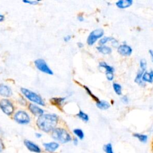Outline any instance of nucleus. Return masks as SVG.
Masks as SVG:
<instances>
[{
	"mask_svg": "<svg viewBox=\"0 0 153 153\" xmlns=\"http://www.w3.org/2000/svg\"><path fill=\"white\" fill-rule=\"evenodd\" d=\"M28 108L31 113L35 116L39 117L44 114V110L35 104L30 103Z\"/></svg>",
	"mask_w": 153,
	"mask_h": 153,
	"instance_id": "f8f14e48",
	"label": "nucleus"
},
{
	"mask_svg": "<svg viewBox=\"0 0 153 153\" xmlns=\"http://www.w3.org/2000/svg\"><path fill=\"white\" fill-rule=\"evenodd\" d=\"M20 90L22 94L30 101L36 104H38L39 105L44 106L45 105L44 101L43 100L42 97L36 93L25 88H21Z\"/></svg>",
	"mask_w": 153,
	"mask_h": 153,
	"instance_id": "7ed1b4c3",
	"label": "nucleus"
},
{
	"mask_svg": "<svg viewBox=\"0 0 153 153\" xmlns=\"http://www.w3.org/2000/svg\"><path fill=\"white\" fill-rule=\"evenodd\" d=\"M14 121L20 124H27L30 122V118L29 114L22 110L18 111L14 115Z\"/></svg>",
	"mask_w": 153,
	"mask_h": 153,
	"instance_id": "39448f33",
	"label": "nucleus"
},
{
	"mask_svg": "<svg viewBox=\"0 0 153 153\" xmlns=\"http://www.w3.org/2000/svg\"><path fill=\"white\" fill-rule=\"evenodd\" d=\"M0 108L7 115H11L14 111L13 103L7 99H3L0 100Z\"/></svg>",
	"mask_w": 153,
	"mask_h": 153,
	"instance_id": "0eeeda50",
	"label": "nucleus"
},
{
	"mask_svg": "<svg viewBox=\"0 0 153 153\" xmlns=\"http://www.w3.org/2000/svg\"><path fill=\"white\" fill-rule=\"evenodd\" d=\"M121 101L124 104H127L129 102V99H128V97L125 95V96H123L121 97Z\"/></svg>",
	"mask_w": 153,
	"mask_h": 153,
	"instance_id": "c756f323",
	"label": "nucleus"
},
{
	"mask_svg": "<svg viewBox=\"0 0 153 153\" xmlns=\"http://www.w3.org/2000/svg\"><path fill=\"white\" fill-rule=\"evenodd\" d=\"M142 79L145 83V82L152 83L153 82V70H150L149 71H146L142 75Z\"/></svg>",
	"mask_w": 153,
	"mask_h": 153,
	"instance_id": "2eb2a0df",
	"label": "nucleus"
},
{
	"mask_svg": "<svg viewBox=\"0 0 153 153\" xmlns=\"http://www.w3.org/2000/svg\"><path fill=\"white\" fill-rule=\"evenodd\" d=\"M111 37L109 36H103L102 38H100L99 41V45H104L106 43H107L108 41H110Z\"/></svg>",
	"mask_w": 153,
	"mask_h": 153,
	"instance_id": "a878e982",
	"label": "nucleus"
},
{
	"mask_svg": "<svg viewBox=\"0 0 153 153\" xmlns=\"http://www.w3.org/2000/svg\"><path fill=\"white\" fill-rule=\"evenodd\" d=\"M110 42H111V45H112V47H117L118 48V47L120 45L118 41L114 38L113 37H111L110 38Z\"/></svg>",
	"mask_w": 153,
	"mask_h": 153,
	"instance_id": "bb28decb",
	"label": "nucleus"
},
{
	"mask_svg": "<svg viewBox=\"0 0 153 153\" xmlns=\"http://www.w3.org/2000/svg\"><path fill=\"white\" fill-rule=\"evenodd\" d=\"M65 99V97H53L51 99V102L56 106H60Z\"/></svg>",
	"mask_w": 153,
	"mask_h": 153,
	"instance_id": "4be33fe9",
	"label": "nucleus"
},
{
	"mask_svg": "<svg viewBox=\"0 0 153 153\" xmlns=\"http://www.w3.org/2000/svg\"><path fill=\"white\" fill-rule=\"evenodd\" d=\"M72 142L73 144H74L75 146H77L78 144V142H79V139H78L77 137H73Z\"/></svg>",
	"mask_w": 153,
	"mask_h": 153,
	"instance_id": "2f4dec72",
	"label": "nucleus"
},
{
	"mask_svg": "<svg viewBox=\"0 0 153 153\" xmlns=\"http://www.w3.org/2000/svg\"><path fill=\"white\" fill-rule=\"evenodd\" d=\"M77 45H78V47L79 48H82L83 46H84V44L82 42H78Z\"/></svg>",
	"mask_w": 153,
	"mask_h": 153,
	"instance_id": "e433bc0d",
	"label": "nucleus"
},
{
	"mask_svg": "<svg viewBox=\"0 0 153 153\" xmlns=\"http://www.w3.org/2000/svg\"><path fill=\"white\" fill-rule=\"evenodd\" d=\"M103 150L105 153H114L113 146L111 143H108L103 145Z\"/></svg>",
	"mask_w": 153,
	"mask_h": 153,
	"instance_id": "b1692460",
	"label": "nucleus"
},
{
	"mask_svg": "<svg viewBox=\"0 0 153 153\" xmlns=\"http://www.w3.org/2000/svg\"><path fill=\"white\" fill-rule=\"evenodd\" d=\"M149 54L150 55L151 61L153 62V50H149Z\"/></svg>",
	"mask_w": 153,
	"mask_h": 153,
	"instance_id": "72a5a7b5",
	"label": "nucleus"
},
{
	"mask_svg": "<svg viewBox=\"0 0 153 153\" xmlns=\"http://www.w3.org/2000/svg\"><path fill=\"white\" fill-rule=\"evenodd\" d=\"M23 144L25 146V147L27 149V150L31 152H33V153L42 152L41 148L38 144H36V143L30 140L25 139L23 141Z\"/></svg>",
	"mask_w": 153,
	"mask_h": 153,
	"instance_id": "1a4fd4ad",
	"label": "nucleus"
},
{
	"mask_svg": "<svg viewBox=\"0 0 153 153\" xmlns=\"http://www.w3.org/2000/svg\"><path fill=\"white\" fill-rule=\"evenodd\" d=\"M96 106L102 110H106L111 106L110 103L104 100H99L96 102Z\"/></svg>",
	"mask_w": 153,
	"mask_h": 153,
	"instance_id": "f3484780",
	"label": "nucleus"
},
{
	"mask_svg": "<svg viewBox=\"0 0 153 153\" xmlns=\"http://www.w3.org/2000/svg\"><path fill=\"white\" fill-rule=\"evenodd\" d=\"M145 72L139 69L136 74V76L134 78V82L136 83H137L138 85L142 86V87H143L145 85V83L142 81V75Z\"/></svg>",
	"mask_w": 153,
	"mask_h": 153,
	"instance_id": "a211bd4d",
	"label": "nucleus"
},
{
	"mask_svg": "<svg viewBox=\"0 0 153 153\" xmlns=\"http://www.w3.org/2000/svg\"><path fill=\"white\" fill-rule=\"evenodd\" d=\"M84 88L85 89V90H86V91H87V93L90 96H91L92 97V98H93V99H94L95 100H96V102H97V101H98L99 99L96 96H94L92 93H91V90L87 87H86V86H84Z\"/></svg>",
	"mask_w": 153,
	"mask_h": 153,
	"instance_id": "cd10ccee",
	"label": "nucleus"
},
{
	"mask_svg": "<svg viewBox=\"0 0 153 153\" xmlns=\"http://www.w3.org/2000/svg\"><path fill=\"white\" fill-rule=\"evenodd\" d=\"M51 136L54 141L62 144L72 142L73 139L69 132L62 127L55 128L51 132Z\"/></svg>",
	"mask_w": 153,
	"mask_h": 153,
	"instance_id": "f03ea898",
	"label": "nucleus"
},
{
	"mask_svg": "<svg viewBox=\"0 0 153 153\" xmlns=\"http://www.w3.org/2000/svg\"><path fill=\"white\" fill-rule=\"evenodd\" d=\"M104 35V30L102 29H96L90 32L87 39V43L89 45H93L99 39L102 38Z\"/></svg>",
	"mask_w": 153,
	"mask_h": 153,
	"instance_id": "20e7f679",
	"label": "nucleus"
},
{
	"mask_svg": "<svg viewBox=\"0 0 153 153\" xmlns=\"http://www.w3.org/2000/svg\"><path fill=\"white\" fill-rule=\"evenodd\" d=\"M34 64L36 68L42 72L48 74V75L53 74V71L49 68L46 62L44 59H36L35 60Z\"/></svg>",
	"mask_w": 153,
	"mask_h": 153,
	"instance_id": "423d86ee",
	"label": "nucleus"
},
{
	"mask_svg": "<svg viewBox=\"0 0 153 153\" xmlns=\"http://www.w3.org/2000/svg\"><path fill=\"white\" fill-rule=\"evenodd\" d=\"M139 66L140 69L145 72L147 68V62L145 59H141L139 61Z\"/></svg>",
	"mask_w": 153,
	"mask_h": 153,
	"instance_id": "393cba45",
	"label": "nucleus"
},
{
	"mask_svg": "<svg viewBox=\"0 0 153 153\" xmlns=\"http://www.w3.org/2000/svg\"><path fill=\"white\" fill-rule=\"evenodd\" d=\"M73 133L75 134V137L79 140H82L84 138V133L81 128H75L73 130Z\"/></svg>",
	"mask_w": 153,
	"mask_h": 153,
	"instance_id": "aec40b11",
	"label": "nucleus"
},
{
	"mask_svg": "<svg viewBox=\"0 0 153 153\" xmlns=\"http://www.w3.org/2000/svg\"><path fill=\"white\" fill-rule=\"evenodd\" d=\"M77 19H78V20L79 21H80V22H82V21H84V20L83 16H81V15L78 16H77Z\"/></svg>",
	"mask_w": 153,
	"mask_h": 153,
	"instance_id": "f704fd0d",
	"label": "nucleus"
},
{
	"mask_svg": "<svg viewBox=\"0 0 153 153\" xmlns=\"http://www.w3.org/2000/svg\"><path fill=\"white\" fill-rule=\"evenodd\" d=\"M23 2L25 4H28L30 5H36L39 2L38 0H23Z\"/></svg>",
	"mask_w": 153,
	"mask_h": 153,
	"instance_id": "c85d7f7f",
	"label": "nucleus"
},
{
	"mask_svg": "<svg viewBox=\"0 0 153 153\" xmlns=\"http://www.w3.org/2000/svg\"><path fill=\"white\" fill-rule=\"evenodd\" d=\"M5 145L1 138H0V153L2 152L5 149Z\"/></svg>",
	"mask_w": 153,
	"mask_h": 153,
	"instance_id": "7c9ffc66",
	"label": "nucleus"
},
{
	"mask_svg": "<svg viewBox=\"0 0 153 153\" xmlns=\"http://www.w3.org/2000/svg\"><path fill=\"white\" fill-rule=\"evenodd\" d=\"M133 136L135 138H136L140 142L145 143L147 142L148 139V135L145 134H142V133H134L133 134Z\"/></svg>",
	"mask_w": 153,
	"mask_h": 153,
	"instance_id": "6ab92c4d",
	"label": "nucleus"
},
{
	"mask_svg": "<svg viewBox=\"0 0 153 153\" xmlns=\"http://www.w3.org/2000/svg\"><path fill=\"white\" fill-rule=\"evenodd\" d=\"M117 51L123 56H130L133 52V49L130 45L126 44H123L118 47Z\"/></svg>",
	"mask_w": 153,
	"mask_h": 153,
	"instance_id": "9b49d317",
	"label": "nucleus"
},
{
	"mask_svg": "<svg viewBox=\"0 0 153 153\" xmlns=\"http://www.w3.org/2000/svg\"><path fill=\"white\" fill-rule=\"evenodd\" d=\"M4 20V16L0 14V22H2Z\"/></svg>",
	"mask_w": 153,
	"mask_h": 153,
	"instance_id": "4c0bfd02",
	"label": "nucleus"
},
{
	"mask_svg": "<svg viewBox=\"0 0 153 153\" xmlns=\"http://www.w3.org/2000/svg\"><path fill=\"white\" fill-rule=\"evenodd\" d=\"M112 87H113L114 91L117 95L121 96L122 94V87L121 84L117 82H113Z\"/></svg>",
	"mask_w": 153,
	"mask_h": 153,
	"instance_id": "412c9836",
	"label": "nucleus"
},
{
	"mask_svg": "<svg viewBox=\"0 0 153 153\" xmlns=\"http://www.w3.org/2000/svg\"><path fill=\"white\" fill-rule=\"evenodd\" d=\"M0 95L1 96L8 97L12 95V90L10 87L3 84H0Z\"/></svg>",
	"mask_w": 153,
	"mask_h": 153,
	"instance_id": "ddd939ff",
	"label": "nucleus"
},
{
	"mask_svg": "<svg viewBox=\"0 0 153 153\" xmlns=\"http://www.w3.org/2000/svg\"><path fill=\"white\" fill-rule=\"evenodd\" d=\"M96 49L97 50V51L103 54H105V55H107V54H110L112 51V48L109 47V46H107L106 45H99L96 47Z\"/></svg>",
	"mask_w": 153,
	"mask_h": 153,
	"instance_id": "dca6fc26",
	"label": "nucleus"
},
{
	"mask_svg": "<svg viewBox=\"0 0 153 153\" xmlns=\"http://www.w3.org/2000/svg\"><path fill=\"white\" fill-rule=\"evenodd\" d=\"M133 0H118L115 2V5L120 9H124L133 4Z\"/></svg>",
	"mask_w": 153,
	"mask_h": 153,
	"instance_id": "4468645a",
	"label": "nucleus"
},
{
	"mask_svg": "<svg viewBox=\"0 0 153 153\" xmlns=\"http://www.w3.org/2000/svg\"><path fill=\"white\" fill-rule=\"evenodd\" d=\"M99 66L101 68L105 69V75L107 79L109 81H111L114 78V73L115 72V69L113 66L108 65L105 62H100L99 64Z\"/></svg>",
	"mask_w": 153,
	"mask_h": 153,
	"instance_id": "6e6552de",
	"label": "nucleus"
},
{
	"mask_svg": "<svg viewBox=\"0 0 153 153\" xmlns=\"http://www.w3.org/2000/svg\"><path fill=\"white\" fill-rule=\"evenodd\" d=\"M76 116L79 118H80L82 121H83L84 122H88V120H89L88 115L86 113H85L83 111H82L81 110H80L78 112V113L76 114Z\"/></svg>",
	"mask_w": 153,
	"mask_h": 153,
	"instance_id": "5701e85b",
	"label": "nucleus"
},
{
	"mask_svg": "<svg viewBox=\"0 0 153 153\" xmlns=\"http://www.w3.org/2000/svg\"><path fill=\"white\" fill-rule=\"evenodd\" d=\"M71 35H66V36L64 37V41L65 42H68V41H69L71 39Z\"/></svg>",
	"mask_w": 153,
	"mask_h": 153,
	"instance_id": "473e14b6",
	"label": "nucleus"
},
{
	"mask_svg": "<svg viewBox=\"0 0 153 153\" xmlns=\"http://www.w3.org/2000/svg\"><path fill=\"white\" fill-rule=\"evenodd\" d=\"M42 134L41 133H38V132H37V133H35V137H36V138H38V139L41 138V137H42Z\"/></svg>",
	"mask_w": 153,
	"mask_h": 153,
	"instance_id": "c9c22d12",
	"label": "nucleus"
},
{
	"mask_svg": "<svg viewBox=\"0 0 153 153\" xmlns=\"http://www.w3.org/2000/svg\"><path fill=\"white\" fill-rule=\"evenodd\" d=\"M59 117L55 114H45L39 117L36 120V126L42 131L51 133L58 124Z\"/></svg>",
	"mask_w": 153,
	"mask_h": 153,
	"instance_id": "f257e3e1",
	"label": "nucleus"
},
{
	"mask_svg": "<svg viewBox=\"0 0 153 153\" xmlns=\"http://www.w3.org/2000/svg\"><path fill=\"white\" fill-rule=\"evenodd\" d=\"M42 147L45 152L48 153H54L59 148L60 143L56 141L44 142L42 143Z\"/></svg>",
	"mask_w": 153,
	"mask_h": 153,
	"instance_id": "9d476101",
	"label": "nucleus"
}]
</instances>
